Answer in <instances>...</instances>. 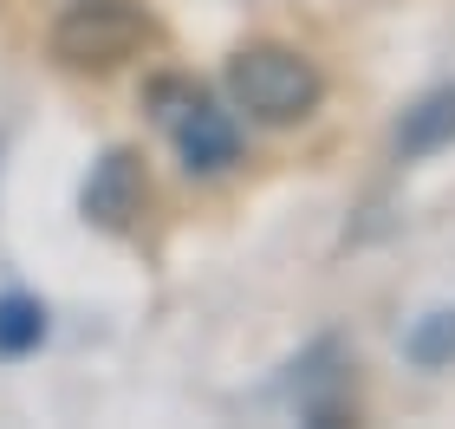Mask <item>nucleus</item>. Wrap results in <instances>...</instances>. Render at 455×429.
I'll return each mask as SVG.
<instances>
[{"label":"nucleus","mask_w":455,"mask_h":429,"mask_svg":"<svg viewBox=\"0 0 455 429\" xmlns=\"http://www.w3.org/2000/svg\"><path fill=\"white\" fill-rule=\"evenodd\" d=\"M228 91H235V105L254 117V124H299V117L319 111L325 98V78L306 52L293 46H247L235 52V66H228Z\"/></svg>","instance_id":"f257e3e1"},{"label":"nucleus","mask_w":455,"mask_h":429,"mask_svg":"<svg viewBox=\"0 0 455 429\" xmlns=\"http://www.w3.org/2000/svg\"><path fill=\"white\" fill-rule=\"evenodd\" d=\"M156 39L150 13L131 7V0H78L52 20V59L72 72H117Z\"/></svg>","instance_id":"f03ea898"},{"label":"nucleus","mask_w":455,"mask_h":429,"mask_svg":"<svg viewBox=\"0 0 455 429\" xmlns=\"http://www.w3.org/2000/svg\"><path fill=\"white\" fill-rule=\"evenodd\" d=\"M150 98L163 105L156 117H163V131L176 137V150H182V163H189V170L215 176V170H228V163L241 156V137H235V124H228V111H215L196 85H176V78H163Z\"/></svg>","instance_id":"7ed1b4c3"},{"label":"nucleus","mask_w":455,"mask_h":429,"mask_svg":"<svg viewBox=\"0 0 455 429\" xmlns=\"http://www.w3.org/2000/svg\"><path fill=\"white\" fill-rule=\"evenodd\" d=\"M78 209H85V221H98V228H111V234L131 228L143 215V163L131 150H105L92 163V176H85Z\"/></svg>","instance_id":"20e7f679"},{"label":"nucleus","mask_w":455,"mask_h":429,"mask_svg":"<svg viewBox=\"0 0 455 429\" xmlns=\"http://www.w3.org/2000/svg\"><path fill=\"white\" fill-rule=\"evenodd\" d=\"M449 143H455V85L417 98L397 124V156H436Z\"/></svg>","instance_id":"39448f33"},{"label":"nucleus","mask_w":455,"mask_h":429,"mask_svg":"<svg viewBox=\"0 0 455 429\" xmlns=\"http://www.w3.org/2000/svg\"><path fill=\"white\" fill-rule=\"evenodd\" d=\"M46 338V306L27 293H0V358H27Z\"/></svg>","instance_id":"423d86ee"},{"label":"nucleus","mask_w":455,"mask_h":429,"mask_svg":"<svg viewBox=\"0 0 455 429\" xmlns=\"http://www.w3.org/2000/svg\"><path fill=\"white\" fill-rule=\"evenodd\" d=\"M403 358L423 364V371H443V364H455V313H449V306H443V313H423L417 325H410Z\"/></svg>","instance_id":"0eeeda50"}]
</instances>
